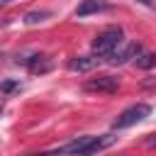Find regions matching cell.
<instances>
[{
    "mask_svg": "<svg viewBox=\"0 0 156 156\" xmlns=\"http://www.w3.org/2000/svg\"><path fill=\"white\" fill-rule=\"evenodd\" d=\"M117 141V136L112 134H102V136H78L63 146H58V154H95V151H102L107 146H112Z\"/></svg>",
    "mask_w": 156,
    "mask_h": 156,
    "instance_id": "6da1fadb",
    "label": "cell"
},
{
    "mask_svg": "<svg viewBox=\"0 0 156 156\" xmlns=\"http://www.w3.org/2000/svg\"><path fill=\"white\" fill-rule=\"evenodd\" d=\"M119 44H122V29L119 27H110V29L100 32L93 39V54L100 56V58H107Z\"/></svg>",
    "mask_w": 156,
    "mask_h": 156,
    "instance_id": "7a4b0ae2",
    "label": "cell"
},
{
    "mask_svg": "<svg viewBox=\"0 0 156 156\" xmlns=\"http://www.w3.org/2000/svg\"><path fill=\"white\" fill-rule=\"evenodd\" d=\"M149 112H151V107H149V105H144V102H136V105L127 107L124 112H119V115L115 117V122H112V129H127V127H132V124H136V122L146 119V117H149Z\"/></svg>",
    "mask_w": 156,
    "mask_h": 156,
    "instance_id": "3957f363",
    "label": "cell"
},
{
    "mask_svg": "<svg viewBox=\"0 0 156 156\" xmlns=\"http://www.w3.org/2000/svg\"><path fill=\"white\" fill-rule=\"evenodd\" d=\"M83 88H85L88 93H105V95H110V93H117L119 78H115V76H110V73L95 76V78H88V80L83 83Z\"/></svg>",
    "mask_w": 156,
    "mask_h": 156,
    "instance_id": "277c9868",
    "label": "cell"
},
{
    "mask_svg": "<svg viewBox=\"0 0 156 156\" xmlns=\"http://www.w3.org/2000/svg\"><path fill=\"white\" fill-rule=\"evenodd\" d=\"M17 63H24V66L29 68V73H34V76H37V73H39V76H41V73H49V71L54 68V61H51L46 54H32L29 58H20V56H17Z\"/></svg>",
    "mask_w": 156,
    "mask_h": 156,
    "instance_id": "5b68a950",
    "label": "cell"
},
{
    "mask_svg": "<svg viewBox=\"0 0 156 156\" xmlns=\"http://www.w3.org/2000/svg\"><path fill=\"white\" fill-rule=\"evenodd\" d=\"M105 10H110V2H107V0H83V2L76 7V17H88V15L105 12Z\"/></svg>",
    "mask_w": 156,
    "mask_h": 156,
    "instance_id": "8992f818",
    "label": "cell"
},
{
    "mask_svg": "<svg viewBox=\"0 0 156 156\" xmlns=\"http://www.w3.org/2000/svg\"><path fill=\"white\" fill-rule=\"evenodd\" d=\"M98 61H100V56H76V58L68 61V71H73V73H88V71H93L98 66Z\"/></svg>",
    "mask_w": 156,
    "mask_h": 156,
    "instance_id": "52a82bcc",
    "label": "cell"
},
{
    "mask_svg": "<svg viewBox=\"0 0 156 156\" xmlns=\"http://www.w3.org/2000/svg\"><path fill=\"white\" fill-rule=\"evenodd\" d=\"M139 51H141V46H139V44H127V46H122V49L117 46V49H115V51H112L107 58H110L112 63H124V61L134 58Z\"/></svg>",
    "mask_w": 156,
    "mask_h": 156,
    "instance_id": "ba28073f",
    "label": "cell"
},
{
    "mask_svg": "<svg viewBox=\"0 0 156 156\" xmlns=\"http://www.w3.org/2000/svg\"><path fill=\"white\" fill-rule=\"evenodd\" d=\"M134 63L139 68H154L156 66V54H149V51H139L134 56Z\"/></svg>",
    "mask_w": 156,
    "mask_h": 156,
    "instance_id": "9c48e42d",
    "label": "cell"
},
{
    "mask_svg": "<svg viewBox=\"0 0 156 156\" xmlns=\"http://www.w3.org/2000/svg\"><path fill=\"white\" fill-rule=\"evenodd\" d=\"M46 17H51V12H49V10L29 12V15H24V22H27V24H37V22H41V20H46Z\"/></svg>",
    "mask_w": 156,
    "mask_h": 156,
    "instance_id": "30bf717a",
    "label": "cell"
},
{
    "mask_svg": "<svg viewBox=\"0 0 156 156\" xmlns=\"http://www.w3.org/2000/svg\"><path fill=\"white\" fill-rule=\"evenodd\" d=\"M17 85H20L17 80H2V83H0V90H2V93H10V90H15Z\"/></svg>",
    "mask_w": 156,
    "mask_h": 156,
    "instance_id": "8fae6325",
    "label": "cell"
},
{
    "mask_svg": "<svg viewBox=\"0 0 156 156\" xmlns=\"http://www.w3.org/2000/svg\"><path fill=\"white\" fill-rule=\"evenodd\" d=\"M134 2H139V5H144V7H154V0H134Z\"/></svg>",
    "mask_w": 156,
    "mask_h": 156,
    "instance_id": "7c38bea8",
    "label": "cell"
},
{
    "mask_svg": "<svg viewBox=\"0 0 156 156\" xmlns=\"http://www.w3.org/2000/svg\"><path fill=\"white\" fill-rule=\"evenodd\" d=\"M10 2H15V0H0V7H7Z\"/></svg>",
    "mask_w": 156,
    "mask_h": 156,
    "instance_id": "4fadbf2b",
    "label": "cell"
},
{
    "mask_svg": "<svg viewBox=\"0 0 156 156\" xmlns=\"http://www.w3.org/2000/svg\"><path fill=\"white\" fill-rule=\"evenodd\" d=\"M0 115H2V105H0Z\"/></svg>",
    "mask_w": 156,
    "mask_h": 156,
    "instance_id": "5bb4252c",
    "label": "cell"
}]
</instances>
